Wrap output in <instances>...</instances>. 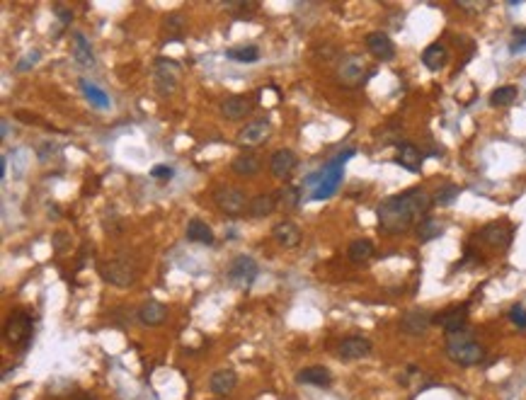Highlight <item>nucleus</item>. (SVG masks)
Instances as JSON below:
<instances>
[{"label":"nucleus","instance_id":"obj_29","mask_svg":"<svg viewBox=\"0 0 526 400\" xmlns=\"http://www.w3.org/2000/svg\"><path fill=\"white\" fill-rule=\"evenodd\" d=\"M347 257L354 265H364V262H369L373 257V243L369 238H357V241L349 243Z\"/></svg>","mask_w":526,"mask_h":400},{"label":"nucleus","instance_id":"obj_7","mask_svg":"<svg viewBox=\"0 0 526 400\" xmlns=\"http://www.w3.org/2000/svg\"><path fill=\"white\" fill-rule=\"evenodd\" d=\"M512 238H514V228L507 221H492V223H487L478 231V241L485 243L487 247H495V250L509 247Z\"/></svg>","mask_w":526,"mask_h":400},{"label":"nucleus","instance_id":"obj_28","mask_svg":"<svg viewBox=\"0 0 526 400\" xmlns=\"http://www.w3.org/2000/svg\"><path fill=\"white\" fill-rule=\"evenodd\" d=\"M80 90H83V95H85L87 102H90L92 107H98V109H109V107H112V100H109V95L105 93L102 87H98L95 82L87 80V78H83V80H80Z\"/></svg>","mask_w":526,"mask_h":400},{"label":"nucleus","instance_id":"obj_22","mask_svg":"<svg viewBox=\"0 0 526 400\" xmlns=\"http://www.w3.org/2000/svg\"><path fill=\"white\" fill-rule=\"evenodd\" d=\"M238 386V374L233 369H219L211 374V381H209V388L211 393L216 395H230Z\"/></svg>","mask_w":526,"mask_h":400},{"label":"nucleus","instance_id":"obj_8","mask_svg":"<svg viewBox=\"0 0 526 400\" xmlns=\"http://www.w3.org/2000/svg\"><path fill=\"white\" fill-rule=\"evenodd\" d=\"M432 323H435V315L429 313V311L415 308V311H408V313L400 318V333L410 335V337H424L427 330L432 328Z\"/></svg>","mask_w":526,"mask_h":400},{"label":"nucleus","instance_id":"obj_14","mask_svg":"<svg viewBox=\"0 0 526 400\" xmlns=\"http://www.w3.org/2000/svg\"><path fill=\"white\" fill-rule=\"evenodd\" d=\"M366 49L378 61H393L395 58V44L386 32H371V34H366Z\"/></svg>","mask_w":526,"mask_h":400},{"label":"nucleus","instance_id":"obj_19","mask_svg":"<svg viewBox=\"0 0 526 400\" xmlns=\"http://www.w3.org/2000/svg\"><path fill=\"white\" fill-rule=\"evenodd\" d=\"M272 238L279 243L281 247H296L301 243V228L294 221H281L272 228Z\"/></svg>","mask_w":526,"mask_h":400},{"label":"nucleus","instance_id":"obj_2","mask_svg":"<svg viewBox=\"0 0 526 400\" xmlns=\"http://www.w3.org/2000/svg\"><path fill=\"white\" fill-rule=\"evenodd\" d=\"M446 357L459 366H475L485 359V347L465 328L461 333L446 335Z\"/></svg>","mask_w":526,"mask_h":400},{"label":"nucleus","instance_id":"obj_25","mask_svg":"<svg viewBox=\"0 0 526 400\" xmlns=\"http://www.w3.org/2000/svg\"><path fill=\"white\" fill-rule=\"evenodd\" d=\"M296 381L298 384L318 386V388H327L332 384V374L325 366H306V369L296 374Z\"/></svg>","mask_w":526,"mask_h":400},{"label":"nucleus","instance_id":"obj_41","mask_svg":"<svg viewBox=\"0 0 526 400\" xmlns=\"http://www.w3.org/2000/svg\"><path fill=\"white\" fill-rule=\"evenodd\" d=\"M230 8H233V10L238 12V17H243V15L248 17V12H255V10H257L255 3H233Z\"/></svg>","mask_w":526,"mask_h":400},{"label":"nucleus","instance_id":"obj_11","mask_svg":"<svg viewBox=\"0 0 526 400\" xmlns=\"http://www.w3.org/2000/svg\"><path fill=\"white\" fill-rule=\"evenodd\" d=\"M371 342L362 335H352V337H344L338 347V354L340 359L344 362H357V359H366L369 354H371Z\"/></svg>","mask_w":526,"mask_h":400},{"label":"nucleus","instance_id":"obj_40","mask_svg":"<svg viewBox=\"0 0 526 400\" xmlns=\"http://www.w3.org/2000/svg\"><path fill=\"white\" fill-rule=\"evenodd\" d=\"M39 61V52H32L27 56H22V61H17V71H30L32 66H36Z\"/></svg>","mask_w":526,"mask_h":400},{"label":"nucleus","instance_id":"obj_10","mask_svg":"<svg viewBox=\"0 0 526 400\" xmlns=\"http://www.w3.org/2000/svg\"><path fill=\"white\" fill-rule=\"evenodd\" d=\"M272 133V124L270 119H255V122L245 124V126L238 131V144L245 146V148H255L262 146Z\"/></svg>","mask_w":526,"mask_h":400},{"label":"nucleus","instance_id":"obj_16","mask_svg":"<svg viewBox=\"0 0 526 400\" xmlns=\"http://www.w3.org/2000/svg\"><path fill=\"white\" fill-rule=\"evenodd\" d=\"M342 175H344V168H330V165H325V170H322V182L316 187V192H313V201L327 199V197L335 195L340 182H342Z\"/></svg>","mask_w":526,"mask_h":400},{"label":"nucleus","instance_id":"obj_38","mask_svg":"<svg viewBox=\"0 0 526 400\" xmlns=\"http://www.w3.org/2000/svg\"><path fill=\"white\" fill-rule=\"evenodd\" d=\"M509 52L512 54L526 52V27H524V30H514V41H512Z\"/></svg>","mask_w":526,"mask_h":400},{"label":"nucleus","instance_id":"obj_18","mask_svg":"<svg viewBox=\"0 0 526 400\" xmlns=\"http://www.w3.org/2000/svg\"><path fill=\"white\" fill-rule=\"evenodd\" d=\"M276 204H279V192H262V195H255L250 199V204H248V216L250 219H265V216H270L272 211L276 209Z\"/></svg>","mask_w":526,"mask_h":400},{"label":"nucleus","instance_id":"obj_15","mask_svg":"<svg viewBox=\"0 0 526 400\" xmlns=\"http://www.w3.org/2000/svg\"><path fill=\"white\" fill-rule=\"evenodd\" d=\"M435 323H439L444 328L446 335H454L465 330V323H468V306H451L446 308L444 313L437 315Z\"/></svg>","mask_w":526,"mask_h":400},{"label":"nucleus","instance_id":"obj_20","mask_svg":"<svg viewBox=\"0 0 526 400\" xmlns=\"http://www.w3.org/2000/svg\"><path fill=\"white\" fill-rule=\"evenodd\" d=\"M296 153L289 148H279L274 155H272L270 160V170L274 177H289V175L294 173V168H296Z\"/></svg>","mask_w":526,"mask_h":400},{"label":"nucleus","instance_id":"obj_4","mask_svg":"<svg viewBox=\"0 0 526 400\" xmlns=\"http://www.w3.org/2000/svg\"><path fill=\"white\" fill-rule=\"evenodd\" d=\"M257 274H260L257 262L252 260L250 255H238L228 265L226 279H228V284L230 287H235V289H250L252 282L257 279Z\"/></svg>","mask_w":526,"mask_h":400},{"label":"nucleus","instance_id":"obj_35","mask_svg":"<svg viewBox=\"0 0 526 400\" xmlns=\"http://www.w3.org/2000/svg\"><path fill=\"white\" fill-rule=\"evenodd\" d=\"M12 155V173H15V177H22L25 175V168H27V151L25 148H17L15 153H10Z\"/></svg>","mask_w":526,"mask_h":400},{"label":"nucleus","instance_id":"obj_36","mask_svg":"<svg viewBox=\"0 0 526 400\" xmlns=\"http://www.w3.org/2000/svg\"><path fill=\"white\" fill-rule=\"evenodd\" d=\"M279 204L284 206H296L298 204V190L296 187H286L279 192Z\"/></svg>","mask_w":526,"mask_h":400},{"label":"nucleus","instance_id":"obj_24","mask_svg":"<svg viewBox=\"0 0 526 400\" xmlns=\"http://www.w3.org/2000/svg\"><path fill=\"white\" fill-rule=\"evenodd\" d=\"M422 63H424V68L432 73L441 71V68L449 63V52H446V47L439 44V41H437V44H429V47L422 52Z\"/></svg>","mask_w":526,"mask_h":400},{"label":"nucleus","instance_id":"obj_34","mask_svg":"<svg viewBox=\"0 0 526 400\" xmlns=\"http://www.w3.org/2000/svg\"><path fill=\"white\" fill-rule=\"evenodd\" d=\"M461 195V187L459 185H444L435 192V204L437 206H451Z\"/></svg>","mask_w":526,"mask_h":400},{"label":"nucleus","instance_id":"obj_39","mask_svg":"<svg viewBox=\"0 0 526 400\" xmlns=\"http://www.w3.org/2000/svg\"><path fill=\"white\" fill-rule=\"evenodd\" d=\"M151 177H153V180H173L175 170L170 168V165H155V168L151 170Z\"/></svg>","mask_w":526,"mask_h":400},{"label":"nucleus","instance_id":"obj_6","mask_svg":"<svg viewBox=\"0 0 526 400\" xmlns=\"http://www.w3.org/2000/svg\"><path fill=\"white\" fill-rule=\"evenodd\" d=\"M214 201L226 216L245 214L248 204H250V199H248V195L241 190V187H230V185L219 187V190L214 192Z\"/></svg>","mask_w":526,"mask_h":400},{"label":"nucleus","instance_id":"obj_42","mask_svg":"<svg viewBox=\"0 0 526 400\" xmlns=\"http://www.w3.org/2000/svg\"><path fill=\"white\" fill-rule=\"evenodd\" d=\"M54 12H56V17L63 22V25H71V22H73V12L68 10V8H63V5H54Z\"/></svg>","mask_w":526,"mask_h":400},{"label":"nucleus","instance_id":"obj_45","mask_svg":"<svg viewBox=\"0 0 526 400\" xmlns=\"http://www.w3.org/2000/svg\"><path fill=\"white\" fill-rule=\"evenodd\" d=\"M8 131H10V126H8V122H3V139L8 136Z\"/></svg>","mask_w":526,"mask_h":400},{"label":"nucleus","instance_id":"obj_32","mask_svg":"<svg viewBox=\"0 0 526 400\" xmlns=\"http://www.w3.org/2000/svg\"><path fill=\"white\" fill-rule=\"evenodd\" d=\"M516 98H519L516 85H502V87H495V90H492L490 104L492 107H507V104H512Z\"/></svg>","mask_w":526,"mask_h":400},{"label":"nucleus","instance_id":"obj_26","mask_svg":"<svg viewBox=\"0 0 526 400\" xmlns=\"http://www.w3.org/2000/svg\"><path fill=\"white\" fill-rule=\"evenodd\" d=\"M260 158H257V153H252V151H245V153L241 155H235L233 163H230V168H233L235 175H241V177H255L257 173H260Z\"/></svg>","mask_w":526,"mask_h":400},{"label":"nucleus","instance_id":"obj_30","mask_svg":"<svg viewBox=\"0 0 526 400\" xmlns=\"http://www.w3.org/2000/svg\"><path fill=\"white\" fill-rule=\"evenodd\" d=\"M441 233H444L441 221L427 216V219H422V223L417 226V241L419 243H429V241H435V238H439Z\"/></svg>","mask_w":526,"mask_h":400},{"label":"nucleus","instance_id":"obj_3","mask_svg":"<svg viewBox=\"0 0 526 400\" xmlns=\"http://www.w3.org/2000/svg\"><path fill=\"white\" fill-rule=\"evenodd\" d=\"M100 274L107 284L112 287H119V289H127L136 282L138 272H136V265L127 257H114V260H107L100 265Z\"/></svg>","mask_w":526,"mask_h":400},{"label":"nucleus","instance_id":"obj_5","mask_svg":"<svg viewBox=\"0 0 526 400\" xmlns=\"http://www.w3.org/2000/svg\"><path fill=\"white\" fill-rule=\"evenodd\" d=\"M32 330H34L32 315L27 311H17L6 323V342L12 347H27L32 340Z\"/></svg>","mask_w":526,"mask_h":400},{"label":"nucleus","instance_id":"obj_17","mask_svg":"<svg viewBox=\"0 0 526 400\" xmlns=\"http://www.w3.org/2000/svg\"><path fill=\"white\" fill-rule=\"evenodd\" d=\"M138 320H141L143 325H149V328H155V325H163L165 318H168V308L163 306L160 301H143L141 306H138L136 311Z\"/></svg>","mask_w":526,"mask_h":400},{"label":"nucleus","instance_id":"obj_27","mask_svg":"<svg viewBox=\"0 0 526 400\" xmlns=\"http://www.w3.org/2000/svg\"><path fill=\"white\" fill-rule=\"evenodd\" d=\"M187 241L189 243H201V245H211L214 243V231H211V226L206 223V221H201V219H192L187 223Z\"/></svg>","mask_w":526,"mask_h":400},{"label":"nucleus","instance_id":"obj_1","mask_svg":"<svg viewBox=\"0 0 526 400\" xmlns=\"http://www.w3.org/2000/svg\"><path fill=\"white\" fill-rule=\"evenodd\" d=\"M435 204V197L429 195L424 187H410L395 197H388L376 206L378 226L391 236L405 233L415 226V221L424 216Z\"/></svg>","mask_w":526,"mask_h":400},{"label":"nucleus","instance_id":"obj_37","mask_svg":"<svg viewBox=\"0 0 526 400\" xmlns=\"http://www.w3.org/2000/svg\"><path fill=\"white\" fill-rule=\"evenodd\" d=\"M509 320L516 325V328L526 330V308H524V306H514V308L509 311Z\"/></svg>","mask_w":526,"mask_h":400},{"label":"nucleus","instance_id":"obj_9","mask_svg":"<svg viewBox=\"0 0 526 400\" xmlns=\"http://www.w3.org/2000/svg\"><path fill=\"white\" fill-rule=\"evenodd\" d=\"M257 107V100L252 95H230L221 102V114L230 122H238V119H245L252 114V109Z\"/></svg>","mask_w":526,"mask_h":400},{"label":"nucleus","instance_id":"obj_43","mask_svg":"<svg viewBox=\"0 0 526 400\" xmlns=\"http://www.w3.org/2000/svg\"><path fill=\"white\" fill-rule=\"evenodd\" d=\"M0 173H3V177H6V173H8V155H3V160H0Z\"/></svg>","mask_w":526,"mask_h":400},{"label":"nucleus","instance_id":"obj_33","mask_svg":"<svg viewBox=\"0 0 526 400\" xmlns=\"http://www.w3.org/2000/svg\"><path fill=\"white\" fill-rule=\"evenodd\" d=\"M163 30L165 34H168V41H179V36H182V30H184V20L179 12H173V15L165 17L163 22Z\"/></svg>","mask_w":526,"mask_h":400},{"label":"nucleus","instance_id":"obj_23","mask_svg":"<svg viewBox=\"0 0 526 400\" xmlns=\"http://www.w3.org/2000/svg\"><path fill=\"white\" fill-rule=\"evenodd\" d=\"M71 49H73V56H76V61L80 63V66L92 68L95 63H98L95 61V52H92L90 41L85 39L83 32H76V34L71 36Z\"/></svg>","mask_w":526,"mask_h":400},{"label":"nucleus","instance_id":"obj_21","mask_svg":"<svg viewBox=\"0 0 526 400\" xmlns=\"http://www.w3.org/2000/svg\"><path fill=\"white\" fill-rule=\"evenodd\" d=\"M422 160H424V153L415 144H408V141H405V144L398 146L395 163L403 165L405 170H410V173H419V168H422Z\"/></svg>","mask_w":526,"mask_h":400},{"label":"nucleus","instance_id":"obj_13","mask_svg":"<svg viewBox=\"0 0 526 400\" xmlns=\"http://www.w3.org/2000/svg\"><path fill=\"white\" fill-rule=\"evenodd\" d=\"M177 76H179V66L168 58H158L155 63V87H158L160 95H168L175 90L177 85Z\"/></svg>","mask_w":526,"mask_h":400},{"label":"nucleus","instance_id":"obj_44","mask_svg":"<svg viewBox=\"0 0 526 400\" xmlns=\"http://www.w3.org/2000/svg\"><path fill=\"white\" fill-rule=\"evenodd\" d=\"M76 400H98V398H95V395H90V393H80Z\"/></svg>","mask_w":526,"mask_h":400},{"label":"nucleus","instance_id":"obj_31","mask_svg":"<svg viewBox=\"0 0 526 400\" xmlns=\"http://www.w3.org/2000/svg\"><path fill=\"white\" fill-rule=\"evenodd\" d=\"M226 56L235 63H257L260 61V49L255 44H248V47H235V49H228Z\"/></svg>","mask_w":526,"mask_h":400},{"label":"nucleus","instance_id":"obj_12","mask_svg":"<svg viewBox=\"0 0 526 400\" xmlns=\"http://www.w3.org/2000/svg\"><path fill=\"white\" fill-rule=\"evenodd\" d=\"M366 68H364V61L359 56H347V58H342V63H340V68H338V78H340V82L342 85H347V87H357V85H362L364 80H366Z\"/></svg>","mask_w":526,"mask_h":400}]
</instances>
